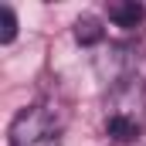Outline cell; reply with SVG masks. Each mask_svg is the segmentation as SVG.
<instances>
[{
  "instance_id": "cell-5",
  "label": "cell",
  "mask_w": 146,
  "mask_h": 146,
  "mask_svg": "<svg viewBox=\"0 0 146 146\" xmlns=\"http://www.w3.org/2000/svg\"><path fill=\"white\" fill-rule=\"evenodd\" d=\"M75 41H78L82 48H95V44H102V41H106V27H102V21L92 17V14L78 17V21H75Z\"/></svg>"
},
{
  "instance_id": "cell-7",
  "label": "cell",
  "mask_w": 146,
  "mask_h": 146,
  "mask_svg": "<svg viewBox=\"0 0 146 146\" xmlns=\"http://www.w3.org/2000/svg\"><path fill=\"white\" fill-rule=\"evenodd\" d=\"M31 146H61V136H51V139H41V143H31Z\"/></svg>"
},
{
  "instance_id": "cell-3",
  "label": "cell",
  "mask_w": 146,
  "mask_h": 146,
  "mask_svg": "<svg viewBox=\"0 0 146 146\" xmlns=\"http://www.w3.org/2000/svg\"><path fill=\"white\" fill-rule=\"evenodd\" d=\"M136 65H139V51L133 44H126V41H115V44L102 48L95 54V72H99V78L109 88L129 82V78H136Z\"/></svg>"
},
{
  "instance_id": "cell-2",
  "label": "cell",
  "mask_w": 146,
  "mask_h": 146,
  "mask_svg": "<svg viewBox=\"0 0 146 146\" xmlns=\"http://www.w3.org/2000/svg\"><path fill=\"white\" fill-rule=\"evenodd\" d=\"M65 122H68V109L48 99V102H37V106H27L17 112L7 129V139L10 146H31L41 139H51V136H61Z\"/></svg>"
},
{
  "instance_id": "cell-1",
  "label": "cell",
  "mask_w": 146,
  "mask_h": 146,
  "mask_svg": "<svg viewBox=\"0 0 146 146\" xmlns=\"http://www.w3.org/2000/svg\"><path fill=\"white\" fill-rule=\"evenodd\" d=\"M146 126V82L129 78L109 88L106 99V136L112 143H136Z\"/></svg>"
},
{
  "instance_id": "cell-8",
  "label": "cell",
  "mask_w": 146,
  "mask_h": 146,
  "mask_svg": "<svg viewBox=\"0 0 146 146\" xmlns=\"http://www.w3.org/2000/svg\"><path fill=\"white\" fill-rule=\"evenodd\" d=\"M112 146H139V143H112Z\"/></svg>"
},
{
  "instance_id": "cell-4",
  "label": "cell",
  "mask_w": 146,
  "mask_h": 146,
  "mask_svg": "<svg viewBox=\"0 0 146 146\" xmlns=\"http://www.w3.org/2000/svg\"><path fill=\"white\" fill-rule=\"evenodd\" d=\"M106 14H109L112 24L119 31H126V34L139 31V24L146 21V7L136 3V0H112V3H106Z\"/></svg>"
},
{
  "instance_id": "cell-6",
  "label": "cell",
  "mask_w": 146,
  "mask_h": 146,
  "mask_svg": "<svg viewBox=\"0 0 146 146\" xmlns=\"http://www.w3.org/2000/svg\"><path fill=\"white\" fill-rule=\"evenodd\" d=\"M17 37V14L10 3H0V44H10Z\"/></svg>"
}]
</instances>
